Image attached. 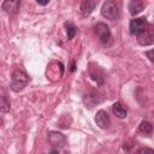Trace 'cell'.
<instances>
[{
    "instance_id": "19",
    "label": "cell",
    "mask_w": 154,
    "mask_h": 154,
    "mask_svg": "<svg viewBox=\"0 0 154 154\" xmlns=\"http://www.w3.org/2000/svg\"><path fill=\"white\" fill-rule=\"evenodd\" d=\"M146 57H147L152 63H154V49L147 51V52H146Z\"/></svg>"
},
{
    "instance_id": "9",
    "label": "cell",
    "mask_w": 154,
    "mask_h": 154,
    "mask_svg": "<svg viewBox=\"0 0 154 154\" xmlns=\"http://www.w3.org/2000/svg\"><path fill=\"white\" fill-rule=\"evenodd\" d=\"M89 75H90V77L96 82V83H99V84H102L103 83V79H105V73H103V71L99 67V66H93V65H90V67H89Z\"/></svg>"
},
{
    "instance_id": "21",
    "label": "cell",
    "mask_w": 154,
    "mask_h": 154,
    "mask_svg": "<svg viewBox=\"0 0 154 154\" xmlns=\"http://www.w3.org/2000/svg\"><path fill=\"white\" fill-rule=\"evenodd\" d=\"M49 154H59V152H58V150H52Z\"/></svg>"
},
{
    "instance_id": "7",
    "label": "cell",
    "mask_w": 154,
    "mask_h": 154,
    "mask_svg": "<svg viewBox=\"0 0 154 154\" xmlns=\"http://www.w3.org/2000/svg\"><path fill=\"white\" fill-rule=\"evenodd\" d=\"M95 123H96V125H97L99 128H101V129H107V128L109 126V123H111L107 112L103 111V109L97 111V113H96V116H95Z\"/></svg>"
},
{
    "instance_id": "13",
    "label": "cell",
    "mask_w": 154,
    "mask_h": 154,
    "mask_svg": "<svg viewBox=\"0 0 154 154\" xmlns=\"http://www.w3.org/2000/svg\"><path fill=\"white\" fill-rule=\"evenodd\" d=\"M112 111H113V113H114L118 118H120V119H123V118L126 117V109L122 106L120 102H114V103L112 105Z\"/></svg>"
},
{
    "instance_id": "10",
    "label": "cell",
    "mask_w": 154,
    "mask_h": 154,
    "mask_svg": "<svg viewBox=\"0 0 154 154\" xmlns=\"http://www.w3.org/2000/svg\"><path fill=\"white\" fill-rule=\"evenodd\" d=\"M20 2L18 0H6L2 2V10H5V12H7L8 14H14L17 13V11L19 10Z\"/></svg>"
},
{
    "instance_id": "6",
    "label": "cell",
    "mask_w": 154,
    "mask_h": 154,
    "mask_svg": "<svg viewBox=\"0 0 154 154\" xmlns=\"http://www.w3.org/2000/svg\"><path fill=\"white\" fill-rule=\"evenodd\" d=\"M48 141L52 147H63L65 143V136L58 131H49L48 132Z\"/></svg>"
},
{
    "instance_id": "8",
    "label": "cell",
    "mask_w": 154,
    "mask_h": 154,
    "mask_svg": "<svg viewBox=\"0 0 154 154\" xmlns=\"http://www.w3.org/2000/svg\"><path fill=\"white\" fill-rule=\"evenodd\" d=\"M97 6V1H95V0H85V1H83L82 4H81V14H82V17H89L90 16V13L95 10V7Z\"/></svg>"
},
{
    "instance_id": "15",
    "label": "cell",
    "mask_w": 154,
    "mask_h": 154,
    "mask_svg": "<svg viewBox=\"0 0 154 154\" xmlns=\"http://www.w3.org/2000/svg\"><path fill=\"white\" fill-rule=\"evenodd\" d=\"M138 130H140V132H142V134H144V135H149V134H152V131H153V126H152L150 123L143 120V122L140 124Z\"/></svg>"
},
{
    "instance_id": "5",
    "label": "cell",
    "mask_w": 154,
    "mask_h": 154,
    "mask_svg": "<svg viewBox=\"0 0 154 154\" xmlns=\"http://www.w3.org/2000/svg\"><path fill=\"white\" fill-rule=\"evenodd\" d=\"M148 22L144 17H141V18H134L131 19L130 22V32L132 35H137L138 32H141L143 29H146L148 26Z\"/></svg>"
},
{
    "instance_id": "16",
    "label": "cell",
    "mask_w": 154,
    "mask_h": 154,
    "mask_svg": "<svg viewBox=\"0 0 154 154\" xmlns=\"http://www.w3.org/2000/svg\"><path fill=\"white\" fill-rule=\"evenodd\" d=\"M11 106H10V102L7 101V99L5 96H1V105H0V111L2 113H7L10 111Z\"/></svg>"
},
{
    "instance_id": "14",
    "label": "cell",
    "mask_w": 154,
    "mask_h": 154,
    "mask_svg": "<svg viewBox=\"0 0 154 154\" xmlns=\"http://www.w3.org/2000/svg\"><path fill=\"white\" fill-rule=\"evenodd\" d=\"M65 29H66V34H67V38L69 40L73 38V36L77 34V26L71 22L65 23Z\"/></svg>"
},
{
    "instance_id": "17",
    "label": "cell",
    "mask_w": 154,
    "mask_h": 154,
    "mask_svg": "<svg viewBox=\"0 0 154 154\" xmlns=\"http://www.w3.org/2000/svg\"><path fill=\"white\" fill-rule=\"evenodd\" d=\"M135 154H154V150H153L152 148L144 147V148H140Z\"/></svg>"
},
{
    "instance_id": "20",
    "label": "cell",
    "mask_w": 154,
    "mask_h": 154,
    "mask_svg": "<svg viewBox=\"0 0 154 154\" xmlns=\"http://www.w3.org/2000/svg\"><path fill=\"white\" fill-rule=\"evenodd\" d=\"M37 4L38 5H41V6H45V5H48L49 4V1L47 0V1H37Z\"/></svg>"
},
{
    "instance_id": "3",
    "label": "cell",
    "mask_w": 154,
    "mask_h": 154,
    "mask_svg": "<svg viewBox=\"0 0 154 154\" xmlns=\"http://www.w3.org/2000/svg\"><path fill=\"white\" fill-rule=\"evenodd\" d=\"M94 32L103 45L109 46L112 43V35H111L109 28L105 23H96L94 25Z\"/></svg>"
},
{
    "instance_id": "12",
    "label": "cell",
    "mask_w": 154,
    "mask_h": 154,
    "mask_svg": "<svg viewBox=\"0 0 154 154\" xmlns=\"http://www.w3.org/2000/svg\"><path fill=\"white\" fill-rule=\"evenodd\" d=\"M101 101V99L99 97V95L96 93H89V94H85L84 95V103L91 108L93 106H95L96 103H99Z\"/></svg>"
},
{
    "instance_id": "18",
    "label": "cell",
    "mask_w": 154,
    "mask_h": 154,
    "mask_svg": "<svg viewBox=\"0 0 154 154\" xmlns=\"http://www.w3.org/2000/svg\"><path fill=\"white\" fill-rule=\"evenodd\" d=\"M132 147H135V142L134 141H129V142L124 143V150H126V152H130V149Z\"/></svg>"
},
{
    "instance_id": "1",
    "label": "cell",
    "mask_w": 154,
    "mask_h": 154,
    "mask_svg": "<svg viewBox=\"0 0 154 154\" xmlns=\"http://www.w3.org/2000/svg\"><path fill=\"white\" fill-rule=\"evenodd\" d=\"M29 83V76L22 71V70H14L12 72V77H11V89L13 91H19L22 90L24 87H26V84Z\"/></svg>"
},
{
    "instance_id": "11",
    "label": "cell",
    "mask_w": 154,
    "mask_h": 154,
    "mask_svg": "<svg viewBox=\"0 0 154 154\" xmlns=\"http://www.w3.org/2000/svg\"><path fill=\"white\" fill-rule=\"evenodd\" d=\"M144 7V2L143 1H140V0H132L129 2V12L130 14L132 16H136L138 14Z\"/></svg>"
},
{
    "instance_id": "2",
    "label": "cell",
    "mask_w": 154,
    "mask_h": 154,
    "mask_svg": "<svg viewBox=\"0 0 154 154\" xmlns=\"http://www.w3.org/2000/svg\"><path fill=\"white\" fill-rule=\"evenodd\" d=\"M101 14H102V17H105L106 19H109V20L118 19L119 14H120L119 5L113 0L105 1L102 7H101Z\"/></svg>"
},
{
    "instance_id": "4",
    "label": "cell",
    "mask_w": 154,
    "mask_h": 154,
    "mask_svg": "<svg viewBox=\"0 0 154 154\" xmlns=\"http://www.w3.org/2000/svg\"><path fill=\"white\" fill-rule=\"evenodd\" d=\"M137 37V42L141 46H149L154 43V29L148 25L146 29H143L141 32H138L136 35Z\"/></svg>"
}]
</instances>
